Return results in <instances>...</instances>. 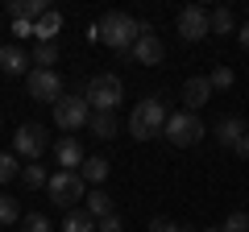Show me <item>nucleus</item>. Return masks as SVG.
<instances>
[{"mask_svg": "<svg viewBox=\"0 0 249 232\" xmlns=\"http://www.w3.org/2000/svg\"><path fill=\"white\" fill-rule=\"evenodd\" d=\"M166 104H162V96H145L142 104L129 112V133L137 137V141H150V137H158L162 129H166Z\"/></svg>", "mask_w": 249, "mask_h": 232, "instance_id": "1", "label": "nucleus"}, {"mask_svg": "<svg viewBox=\"0 0 249 232\" xmlns=\"http://www.w3.org/2000/svg\"><path fill=\"white\" fill-rule=\"evenodd\" d=\"M100 25V42L108 46V50L124 54L133 50V42L142 37V29H137V17H129V13H108L104 21H96Z\"/></svg>", "mask_w": 249, "mask_h": 232, "instance_id": "2", "label": "nucleus"}, {"mask_svg": "<svg viewBox=\"0 0 249 232\" xmlns=\"http://www.w3.org/2000/svg\"><path fill=\"white\" fill-rule=\"evenodd\" d=\"M83 99H88L91 112H116V108H121V99H124V83L116 79L112 71H100V75H91Z\"/></svg>", "mask_w": 249, "mask_h": 232, "instance_id": "3", "label": "nucleus"}, {"mask_svg": "<svg viewBox=\"0 0 249 232\" xmlns=\"http://www.w3.org/2000/svg\"><path fill=\"white\" fill-rule=\"evenodd\" d=\"M204 120H199L196 112H175L166 116V129H162V137H166L170 145H178V149H187V145H199L204 141Z\"/></svg>", "mask_w": 249, "mask_h": 232, "instance_id": "4", "label": "nucleus"}, {"mask_svg": "<svg viewBox=\"0 0 249 232\" xmlns=\"http://www.w3.org/2000/svg\"><path fill=\"white\" fill-rule=\"evenodd\" d=\"M88 120H91V108H88V99L75 96V91H67V96L54 104V125H58L62 133H79Z\"/></svg>", "mask_w": 249, "mask_h": 232, "instance_id": "5", "label": "nucleus"}, {"mask_svg": "<svg viewBox=\"0 0 249 232\" xmlns=\"http://www.w3.org/2000/svg\"><path fill=\"white\" fill-rule=\"evenodd\" d=\"M46 191H50V199L58 207H67V212H75V203H79L83 199V179L79 174H75V170H54L50 174V182H46Z\"/></svg>", "mask_w": 249, "mask_h": 232, "instance_id": "6", "label": "nucleus"}, {"mask_svg": "<svg viewBox=\"0 0 249 232\" xmlns=\"http://www.w3.org/2000/svg\"><path fill=\"white\" fill-rule=\"evenodd\" d=\"M46 145H50V137H46L42 125H21L17 133H13V153L25 162H37L46 153Z\"/></svg>", "mask_w": 249, "mask_h": 232, "instance_id": "7", "label": "nucleus"}, {"mask_svg": "<svg viewBox=\"0 0 249 232\" xmlns=\"http://www.w3.org/2000/svg\"><path fill=\"white\" fill-rule=\"evenodd\" d=\"M25 87H29V96L34 99H42V104H58L67 91H62V79H58V71H29L25 75Z\"/></svg>", "mask_w": 249, "mask_h": 232, "instance_id": "8", "label": "nucleus"}, {"mask_svg": "<svg viewBox=\"0 0 249 232\" xmlns=\"http://www.w3.org/2000/svg\"><path fill=\"white\" fill-rule=\"evenodd\" d=\"M208 33H212V25H208V9L187 4V9L178 13V37H183V42H204Z\"/></svg>", "mask_w": 249, "mask_h": 232, "instance_id": "9", "label": "nucleus"}, {"mask_svg": "<svg viewBox=\"0 0 249 232\" xmlns=\"http://www.w3.org/2000/svg\"><path fill=\"white\" fill-rule=\"evenodd\" d=\"M129 54H133L142 66H158L162 58H166V46H162L158 33H142V37L133 42V50H129Z\"/></svg>", "mask_w": 249, "mask_h": 232, "instance_id": "10", "label": "nucleus"}, {"mask_svg": "<svg viewBox=\"0 0 249 232\" xmlns=\"http://www.w3.org/2000/svg\"><path fill=\"white\" fill-rule=\"evenodd\" d=\"M83 145H79V137H62L58 145H54V162H58V170H75L79 174V166H83Z\"/></svg>", "mask_w": 249, "mask_h": 232, "instance_id": "11", "label": "nucleus"}, {"mask_svg": "<svg viewBox=\"0 0 249 232\" xmlns=\"http://www.w3.org/2000/svg\"><path fill=\"white\" fill-rule=\"evenodd\" d=\"M208 99H212V83H208V75H191V79L183 83V104H187V112H199Z\"/></svg>", "mask_w": 249, "mask_h": 232, "instance_id": "12", "label": "nucleus"}, {"mask_svg": "<svg viewBox=\"0 0 249 232\" xmlns=\"http://www.w3.org/2000/svg\"><path fill=\"white\" fill-rule=\"evenodd\" d=\"M245 133H249V129H245L241 116H220V120H216V141H220L224 149H237V141Z\"/></svg>", "mask_w": 249, "mask_h": 232, "instance_id": "13", "label": "nucleus"}, {"mask_svg": "<svg viewBox=\"0 0 249 232\" xmlns=\"http://www.w3.org/2000/svg\"><path fill=\"white\" fill-rule=\"evenodd\" d=\"M46 13H50L46 0H13V4H9V17L13 21H29V25H34L37 17H46Z\"/></svg>", "mask_w": 249, "mask_h": 232, "instance_id": "14", "label": "nucleus"}, {"mask_svg": "<svg viewBox=\"0 0 249 232\" xmlns=\"http://www.w3.org/2000/svg\"><path fill=\"white\" fill-rule=\"evenodd\" d=\"M58 33H62V13L58 9H50L46 17L34 21V37L37 42H58Z\"/></svg>", "mask_w": 249, "mask_h": 232, "instance_id": "15", "label": "nucleus"}, {"mask_svg": "<svg viewBox=\"0 0 249 232\" xmlns=\"http://www.w3.org/2000/svg\"><path fill=\"white\" fill-rule=\"evenodd\" d=\"M25 66H29V54L21 46H0V71L4 75H25Z\"/></svg>", "mask_w": 249, "mask_h": 232, "instance_id": "16", "label": "nucleus"}, {"mask_svg": "<svg viewBox=\"0 0 249 232\" xmlns=\"http://www.w3.org/2000/svg\"><path fill=\"white\" fill-rule=\"evenodd\" d=\"M83 212H88L91 220L116 215V207H112V195H108V191H100V187H91V195H88V207H83Z\"/></svg>", "mask_w": 249, "mask_h": 232, "instance_id": "17", "label": "nucleus"}, {"mask_svg": "<svg viewBox=\"0 0 249 232\" xmlns=\"http://www.w3.org/2000/svg\"><path fill=\"white\" fill-rule=\"evenodd\" d=\"M29 63H34L37 71H54V63H58V42H34Z\"/></svg>", "mask_w": 249, "mask_h": 232, "instance_id": "18", "label": "nucleus"}, {"mask_svg": "<svg viewBox=\"0 0 249 232\" xmlns=\"http://www.w3.org/2000/svg\"><path fill=\"white\" fill-rule=\"evenodd\" d=\"M79 179H83V187H100V182L108 179V158H83V166H79Z\"/></svg>", "mask_w": 249, "mask_h": 232, "instance_id": "19", "label": "nucleus"}, {"mask_svg": "<svg viewBox=\"0 0 249 232\" xmlns=\"http://www.w3.org/2000/svg\"><path fill=\"white\" fill-rule=\"evenodd\" d=\"M91 133L100 137V141H108V137H116V112H91Z\"/></svg>", "mask_w": 249, "mask_h": 232, "instance_id": "20", "label": "nucleus"}, {"mask_svg": "<svg viewBox=\"0 0 249 232\" xmlns=\"http://www.w3.org/2000/svg\"><path fill=\"white\" fill-rule=\"evenodd\" d=\"M62 232H96V220L75 207V212H67V220H62Z\"/></svg>", "mask_w": 249, "mask_h": 232, "instance_id": "21", "label": "nucleus"}, {"mask_svg": "<svg viewBox=\"0 0 249 232\" xmlns=\"http://www.w3.org/2000/svg\"><path fill=\"white\" fill-rule=\"evenodd\" d=\"M208 25H212V33H232V13L229 9H212V13H208Z\"/></svg>", "mask_w": 249, "mask_h": 232, "instance_id": "22", "label": "nucleus"}, {"mask_svg": "<svg viewBox=\"0 0 249 232\" xmlns=\"http://www.w3.org/2000/svg\"><path fill=\"white\" fill-rule=\"evenodd\" d=\"M17 220H21V203L13 195H0V224L9 228V224H17Z\"/></svg>", "mask_w": 249, "mask_h": 232, "instance_id": "23", "label": "nucleus"}, {"mask_svg": "<svg viewBox=\"0 0 249 232\" xmlns=\"http://www.w3.org/2000/svg\"><path fill=\"white\" fill-rule=\"evenodd\" d=\"M21 179H25V187H46V182H50V174H46V166H34V162H29V166H21Z\"/></svg>", "mask_w": 249, "mask_h": 232, "instance_id": "24", "label": "nucleus"}, {"mask_svg": "<svg viewBox=\"0 0 249 232\" xmlns=\"http://www.w3.org/2000/svg\"><path fill=\"white\" fill-rule=\"evenodd\" d=\"M13 179H21L17 153H0V182H13Z\"/></svg>", "mask_w": 249, "mask_h": 232, "instance_id": "25", "label": "nucleus"}, {"mask_svg": "<svg viewBox=\"0 0 249 232\" xmlns=\"http://www.w3.org/2000/svg\"><path fill=\"white\" fill-rule=\"evenodd\" d=\"M208 83H212V91H229L232 83H237V75H232L229 66H216V71L208 75Z\"/></svg>", "mask_w": 249, "mask_h": 232, "instance_id": "26", "label": "nucleus"}, {"mask_svg": "<svg viewBox=\"0 0 249 232\" xmlns=\"http://www.w3.org/2000/svg\"><path fill=\"white\" fill-rule=\"evenodd\" d=\"M220 228H224V232H249V212H232V215H224Z\"/></svg>", "mask_w": 249, "mask_h": 232, "instance_id": "27", "label": "nucleus"}, {"mask_svg": "<svg viewBox=\"0 0 249 232\" xmlns=\"http://www.w3.org/2000/svg\"><path fill=\"white\" fill-rule=\"evenodd\" d=\"M25 232H54V228H50V215L29 212V215H25Z\"/></svg>", "mask_w": 249, "mask_h": 232, "instance_id": "28", "label": "nucleus"}, {"mask_svg": "<svg viewBox=\"0 0 249 232\" xmlns=\"http://www.w3.org/2000/svg\"><path fill=\"white\" fill-rule=\"evenodd\" d=\"M96 232H124V220L121 215H104V220H96Z\"/></svg>", "mask_w": 249, "mask_h": 232, "instance_id": "29", "label": "nucleus"}, {"mask_svg": "<svg viewBox=\"0 0 249 232\" xmlns=\"http://www.w3.org/2000/svg\"><path fill=\"white\" fill-rule=\"evenodd\" d=\"M150 232H187V228H183V224H175V220H154Z\"/></svg>", "mask_w": 249, "mask_h": 232, "instance_id": "30", "label": "nucleus"}, {"mask_svg": "<svg viewBox=\"0 0 249 232\" xmlns=\"http://www.w3.org/2000/svg\"><path fill=\"white\" fill-rule=\"evenodd\" d=\"M13 33L17 37H34V25H29V21H13Z\"/></svg>", "mask_w": 249, "mask_h": 232, "instance_id": "31", "label": "nucleus"}, {"mask_svg": "<svg viewBox=\"0 0 249 232\" xmlns=\"http://www.w3.org/2000/svg\"><path fill=\"white\" fill-rule=\"evenodd\" d=\"M232 153H237V158H249V133L237 141V149H232Z\"/></svg>", "mask_w": 249, "mask_h": 232, "instance_id": "32", "label": "nucleus"}, {"mask_svg": "<svg viewBox=\"0 0 249 232\" xmlns=\"http://www.w3.org/2000/svg\"><path fill=\"white\" fill-rule=\"evenodd\" d=\"M237 42H241V46H245V50H249V21H245V25H241V29H237Z\"/></svg>", "mask_w": 249, "mask_h": 232, "instance_id": "33", "label": "nucleus"}, {"mask_svg": "<svg viewBox=\"0 0 249 232\" xmlns=\"http://www.w3.org/2000/svg\"><path fill=\"white\" fill-rule=\"evenodd\" d=\"M204 232H224V228H220V224H212V228H204Z\"/></svg>", "mask_w": 249, "mask_h": 232, "instance_id": "34", "label": "nucleus"}]
</instances>
